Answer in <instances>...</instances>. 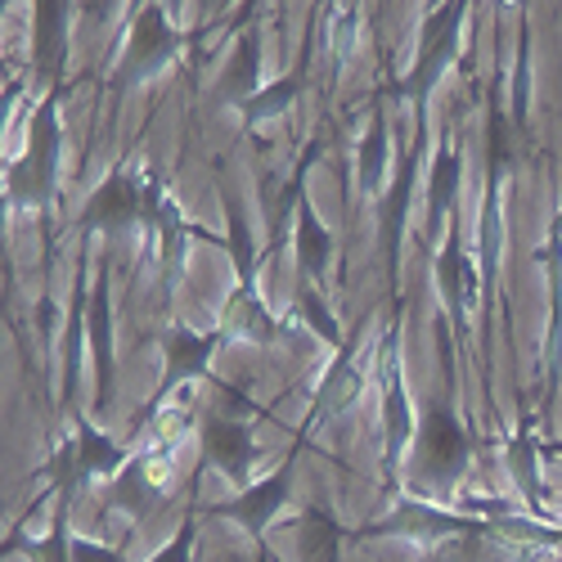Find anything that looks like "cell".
<instances>
[{
  "label": "cell",
  "mask_w": 562,
  "mask_h": 562,
  "mask_svg": "<svg viewBox=\"0 0 562 562\" xmlns=\"http://www.w3.org/2000/svg\"><path fill=\"white\" fill-rule=\"evenodd\" d=\"M261 41L257 32H239V45H234V59L225 64V77H221V100L239 109L244 100H252L261 90Z\"/></svg>",
  "instance_id": "d4e9b609"
},
{
  "label": "cell",
  "mask_w": 562,
  "mask_h": 562,
  "mask_svg": "<svg viewBox=\"0 0 562 562\" xmlns=\"http://www.w3.org/2000/svg\"><path fill=\"white\" fill-rule=\"evenodd\" d=\"M126 5H131V0H126ZM117 10H122V0H81V14L90 23H109Z\"/></svg>",
  "instance_id": "d6a6232c"
},
{
  "label": "cell",
  "mask_w": 562,
  "mask_h": 562,
  "mask_svg": "<svg viewBox=\"0 0 562 562\" xmlns=\"http://www.w3.org/2000/svg\"><path fill=\"white\" fill-rule=\"evenodd\" d=\"M199 441H203V463H212L221 477L248 486V473L257 463V437L252 428L244 424L239 414L229 409H207L203 414V428H199Z\"/></svg>",
  "instance_id": "7c38bea8"
},
{
  "label": "cell",
  "mask_w": 562,
  "mask_h": 562,
  "mask_svg": "<svg viewBox=\"0 0 562 562\" xmlns=\"http://www.w3.org/2000/svg\"><path fill=\"white\" fill-rule=\"evenodd\" d=\"M297 454H302V446H293L289 450V459L274 468V473H266L261 482H248L239 495H234L229 504H216V508H207L212 518H229V522H239L252 540H261L266 536V527L279 518V508H284L289 499H293V473H297Z\"/></svg>",
  "instance_id": "ba28073f"
},
{
  "label": "cell",
  "mask_w": 562,
  "mask_h": 562,
  "mask_svg": "<svg viewBox=\"0 0 562 562\" xmlns=\"http://www.w3.org/2000/svg\"><path fill=\"white\" fill-rule=\"evenodd\" d=\"M145 221V176H131L122 167H113L104 180H100V190L86 199L81 207V234H126L131 225Z\"/></svg>",
  "instance_id": "30bf717a"
},
{
  "label": "cell",
  "mask_w": 562,
  "mask_h": 562,
  "mask_svg": "<svg viewBox=\"0 0 562 562\" xmlns=\"http://www.w3.org/2000/svg\"><path fill=\"white\" fill-rule=\"evenodd\" d=\"M68 19L72 0H32V72L41 81H59L68 64Z\"/></svg>",
  "instance_id": "e0dca14e"
},
{
  "label": "cell",
  "mask_w": 562,
  "mask_h": 562,
  "mask_svg": "<svg viewBox=\"0 0 562 562\" xmlns=\"http://www.w3.org/2000/svg\"><path fill=\"white\" fill-rule=\"evenodd\" d=\"M468 19V0H437L424 32H418V50L414 64L401 81L387 86V95L405 100L414 113V149H428V109H432V90L441 86V77L450 72L454 55H459V32Z\"/></svg>",
  "instance_id": "6da1fadb"
},
{
  "label": "cell",
  "mask_w": 562,
  "mask_h": 562,
  "mask_svg": "<svg viewBox=\"0 0 562 562\" xmlns=\"http://www.w3.org/2000/svg\"><path fill=\"white\" fill-rule=\"evenodd\" d=\"M418 162L424 149H405L396 162V176L387 184V194L379 199V229H383V266H387V289H392V306L401 311L396 284H401V248H405V221H409V203H414V184H418Z\"/></svg>",
  "instance_id": "8fae6325"
},
{
  "label": "cell",
  "mask_w": 562,
  "mask_h": 562,
  "mask_svg": "<svg viewBox=\"0 0 562 562\" xmlns=\"http://www.w3.org/2000/svg\"><path fill=\"white\" fill-rule=\"evenodd\" d=\"M387 167H392V126H387V104L383 95L373 100L369 126L360 135V149H356V184L364 199H383L387 194Z\"/></svg>",
  "instance_id": "d6986e66"
},
{
  "label": "cell",
  "mask_w": 562,
  "mask_h": 562,
  "mask_svg": "<svg viewBox=\"0 0 562 562\" xmlns=\"http://www.w3.org/2000/svg\"><path fill=\"white\" fill-rule=\"evenodd\" d=\"M167 495L154 486V477H149V463L145 459H126V468L122 473H113L109 477V491H104V504H113V508H122L131 522H145L149 513L162 504Z\"/></svg>",
  "instance_id": "7402d4cb"
},
{
  "label": "cell",
  "mask_w": 562,
  "mask_h": 562,
  "mask_svg": "<svg viewBox=\"0 0 562 562\" xmlns=\"http://www.w3.org/2000/svg\"><path fill=\"white\" fill-rule=\"evenodd\" d=\"M508 468H513V477H518L527 504H540V477H536V437L531 428H522L518 437H513L508 446Z\"/></svg>",
  "instance_id": "f546056e"
},
{
  "label": "cell",
  "mask_w": 562,
  "mask_h": 562,
  "mask_svg": "<svg viewBox=\"0 0 562 562\" xmlns=\"http://www.w3.org/2000/svg\"><path fill=\"white\" fill-rule=\"evenodd\" d=\"M59 95H45V104H36L32 126H27V145L14 162H5V207L23 212H50L55 207V184H59Z\"/></svg>",
  "instance_id": "7a4b0ae2"
},
{
  "label": "cell",
  "mask_w": 562,
  "mask_h": 562,
  "mask_svg": "<svg viewBox=\"0 0 562 562\" xmlns=\"http://www.w3.org/2000/svg\"><path fill=\"white\" fill-rule=\"evenodd\" d=\"M293 252H297V274H302V279H311V284H324V279H329L338 244H334V234L324 229V221L315 216V207H311V199H306V194H302V203H297Z\"/></svg>",
  "instance_id": "44dd1931"
},
{
  "label": "cell",
  "mask_w": 562,
  "mask_h": 562,
  "mask_svg": "<svg viewBox=\"0 0 562 562\" xmlns=\"http://www.w3.org/2000/svg\"><path fill=\"white\" fill-rule=\"evenodd\" d=\"M293 315H302V324H311V334H315L319 342H329V347H347V338H342V329H338V315L329 311V302H324L319 284H311V279H302V284H297Z\"/></svg>",
  "instance_id": "f1b7e54d"
},
{
  "label": "cell",
  "mask_w": 562,
  "mask_h": 562,
  "mask_svg": "<svg viewBox=\"0 0 562 562\" xmlns=\"http://www.w3.org/2000/svg\"><path fill=\"white\" fill-rule=\"evenodd\" d=\"M90 257L81 252L77 274H72V302H68V324H64V387H59V405L72 414L77 409V383H81V342H90Z\"/></svg>",
  "instance_id": "2e32d148"
},
{
  "label": "cell",
  "mask_w": 562,
  "mask_h": 562,
  "mask_svg": "<svg viewBox=\"0 0 562 562\" xmlns=\"http://www.w3.org/2000/svg\"><path fill=\"white\" fill-rule=\"evenodd\" d=\"M306 90V64H297L293 72H284V77H274V81H266L252 100H244L239 104V117H244V126L248 131H257L261 122H274V117H284L293 104H297V95Z\"/></svg>",
  "instance_id": "cb8c5ba5"
},
{
  "label": "cell",
  "mask_w": 562,
  "mask_h": 562,
  "mask_svg": "<svg viewBox=\"0 0 562 562\" xmlns=\"http://www.w3.org/2000/svg\"><path fill=\"white\" fill-rule=\"evenodd\" d=\"M342 522L319 504H306L297 518V562H342Z\"/></svg>",
  "instance_id": "603a6c76"
},
{
  "label": "cell",
  "mask_w": 562,
  "mask_h": 562,
  "mask_svg": "<svg viewBox=\"0 0 562 562\" xmlns=\"http://www.w3.org/2000/svg\"><path fill=\"white\" fill-rule=\"evenodd\" d=\"M239 562H244V558H239ZM252 562H274V558H270V549H266L261 540H257V558H252Z\"/></svg>",
  "instance_id": "836d02e7"
},
{
  "label": "cell",
  "mask_w": 562,
  "mask_h": 562,
  "mask_svg": "<svg viewBox=\"0 0 562 562\" xmlns=\"http://www.w3.org/2000/svg\"><path fill=\"white\" fill-rule=\"evenodd\" d=\"M356 396H360V369L351 360V347H342V356L334 360V369L324 373V383L315 392V414L311 418H338L356 405Z\"/></svg>",
  "instance_id": "4316f807"
},
{
  "label": "cell",
  "mask_w": 562,
  "mask_h": 562,
  "mask_svg": "<svg viewBox=\"0 0 562 562\" xmlns=\"http://www.w3.org/2000/svg\"><path fill=\"white\" fill-rule=\"evenodd\" d=\"M221 329L229 338H248V342H279L284 338V324L261 306V297L257 293H239V289H234V297L225 302V324Z\"/></svg>",
  "instance_id": "484cf974"
},
{
  "label": "cell",
  "mask_w": 562,
  "mask_h": 562,
  "mask_svg": "<svg viewBox=\"0 0 562 562\" xmlns=\"http://www.w3.org/2000/svg\"><path fill=\"white\" fill-rule=\"evenodd\" d=\"M221 212H225V239H216V234H203V239L225 248V257L234 266V279H239V293H257V270H261L266 252H261L257 234H252L244 199L234 190H225V184H221Z\"/></svg>",
  "instance_id": "9a60e30c"
},
{
  "label": "cell",
  "mask_w": 562,
  "mask_h": 562,
  "mask_svg": "<svg viewBox=\"0 0 562 562\" xmlns=\"http://www.w3.org/2000/svg\"><path fill=\"white\" fill-rule=\"evenodd\" d=\"M72 562H126L122 549H109L100 540H86V536H72Z\"/></svg>",
  "instance_id": "1f68e13d"
},
{
  "label": "cell",
  "mask_w": 562,
  "mask_h": 562,
  "mask_svg": "<svg viewBox=\"0 0 562 562\" xmlns=\"http://www.w3.org/2000/svg\"><path fill=\"white\" fill-rule=\"evenodd\" d=\"M194 540H199V531H194V518H184L180 527H176V536L149 558V562H194Z\"/></svg>",
  "instance_id": "4dcf8cb0"
},
{
  "label": "cell",
  "mask_w": 562,
  "mask_h": 562,
  "mask_svg": "<svg viewBox=\"0 0 562 562\" xmlns=\"http://www.w3.org/2000/svg\"><path fill=\"white\" fill-rule=\"evenodd\" d=\"M90 364H95V418L113 409L117 387V356H113V274L109 261L95 266V284H90Z\"/></svg>",
  "instance_id": "4fadbf2b"
},
{
  "label": "cell",
  "mask_w": 562,
  "mask_h": 562,
  "mask_svg": "<svg viewBox=\"0 0 562 562\" xmlns=\"http://www.w3.org/2000/svg\"><path fill=\"white\" fill-rule=\"evenodd\" d=\"M518 122H513L508 113V100H504V72L491 77V90H486V184L491 190H504V176H513V167H518Z\"/></svg>",
  "instance_id": "ac0fdd59"
},
{
  "label": "cell",
  "mask_w": 562,
  "mask_h": 562,
  "mask_svg": "<svg viewBox=\"0 0 562 562\" xmlns=\"http://www.w3.org/2000/svg\"><path fill=\"white\" fill-rule=\"evenodd\" d=\"M437 289H441V306H446V324L459 342H468V319H473V302L482 289V274L473 266V257L463 252V225L459 216H450L446 225V244L437 248Z\"/></svg>",
  "instance_id": "52a82bcc"
},
{
  "label": "cell",
  "mask_w": 562,
  "mask_h": 562,
  "mask_svg": "<svg viewBox=\"0 0 562 562\" xmlns=\"http://www.w3.org/2000/svg\"><path fill=\"white\" fill-rule=\"evenodd\" d=\"M149 234H158V244H162V270H167V279H176V274H180V261H184V244H190V239H203L207 229L190 225V221L180 216V207H176L171 199H162V207H158Z\"/></svg>",
  "instance_id": "83f0119b"
},
{
  "label": "cell",
  "mask_w": 562,
  "mask_h": 562,
  "mask_svg": "<svg viewBox=\"0 0 562 562\" xmlns=\"http://www.w3.org/2000/svg\"><path fill=\"white\" fill-rule=\"evenodd\" d=\"M558 562H562V558H558Z\"/></svg>",
  "instance_id": "d590c367"
},
{
  "label": "cell",
  "mask_w": 562,
  "mask_h": 562,
  "mask_svg": "<svg viewBox=\"0 0 562 562\" xmlns=\"http://www.w3.org/2000/svg\"><path fill=\"white\" fill-rule=\"evenodd\" d=\"M126 446H117L109 432H100L95 424H86V418L77 414V432H72V441L68 446H59L55 450V459H50V473H55V482L59 477H72V482H95V477H113V473H122L126 468Z\"/></svg>",
  "instance_id": "5bb4252c"
},
{
  "label": "cell",
  "mask_w": 562,
  "mask_h": 562,
  "mask_svg": "<svg viewBox=\"0 0 562 562\" xmlns=\"http://www.w3.org/2000/svg\"><path fill=\"white\" fill-rule=\"evenodd\" d=\"M414 437H418V424H414V405H409V392L401 379L396 324H392L387 342H383V477H387V486H396L405 446H414Z\"/></svg>",
  "instance_id": "9c48e42d"
},
{
  "label": "cell",
  "mask_w": 562,
  "mask_h": 562,
  "mask_svg": "<svg viewBox=\"0 0 562 562\" xmlns=\"http://www.w3.org/2000/svg\"><path fill=\"white\" fill-rule=\"evenodd\" d=\"M176 14L162 5V0H149L139 14H131V27H126V50H122V64H117V77H113V90L122 95V90L139 86V81H149L158 77L162 68L176 64L180 55V27L171 23Z\"/></svg>",
  "instance_id": "5b68a950"
},
{
  "label": "cell",
  "mask_w": 562,
  "mask_h": 562,
  "mask_svg": "<svg viewBox=\"0 0 562 562\" xmlns=\"http://www.w3.org/2000/svg\"><path fill=\"white\" fill-rule=\"evenodd\" d=\"M199 5H203V10H212V5H221V0H199Z\"/></svg>",
  "instance_id": "e575fe53"
},
{
  "label": "cell",
  "mask_w": 562,
  "mask_h": 562,
  "mask_svg": "<svg viewBox=\"0 0 562 562\" xmlns=\"http://www.w3.org/2000/svg\"><path fill=\"white\" fill-rule=\"evenodd\" d=\"M495 531L477 513H454L441 504L424 499H396L379 522H369L356 531V540H414V544H437V540H463V536H482Z\"/></svg>",
  "instance_id": "8992f818"
},
{
  "label": "cell",
  "mask_w": 562,
  "mask_h": 562,
  "mask_svg": "<svg viewBox=\"0 0 562 562\" xmlns=\"http://www.w3.org/2000/svg\"><path fill=\"white\" fill-rule=\"evenodd\" d=\"M225 338H229L225 329L199 334V329H190V324H167V329H162V379H158L154 396L139 405V414L131 418V432L145 428L149 418H154L180 387L207 379V364H212V356H216V347H221Z\"/></svg>",
  "instance_id": "277c9868"
},
{
  "label": "cell",
  "mask_w": 562,
  "mask_h": 562,
  "mask_svg": "<svg viewBox=\"0 0 562 562\" xmlns=\"http://www.w3.org/2000/svg\"><path fill=\"white\" fill-rule=\"evenodd\" d=\"M459 180H463V158L450 139H441V149L432 154V171H428V248H441V225H450L454 216V199H459Z\"/></svg>",
  "instance_id": "ffe728a7"
},
{
  "label": "cell",
  "mask_w": 562,
  "mask_h": 562,
  "mask_svg": "<svg viewBox=\"0 0 562 562\" xmlns=\"http://www.w3.org/2000/svg\"><path fill=\"white\" fill-rule=\"evenodd\" d=\"M468 459H473V437L463 432L454 405L432 401L428 414L418 418V437H414V486H424L432 495H450L463 477Z\"/></svg>",
  "instance_id": "3957f363"
}]
</instances>
